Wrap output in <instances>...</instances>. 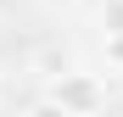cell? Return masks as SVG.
<instances>
[{"label": "cell", "instance_id": "obj_1", "mask_svg": "<svg viewBox=\"0 0 123 117\" xmlns=\"http://www.w3.org/2000/svg\"><path fill=\"white\" fill-rule=\"evenodd\" d=\"M45 106H56V111H101V106H106V84H101V72L62 67V72L50 78Z\"/></svg>", "mask_w": 123, "mask_h": 117}, {"label": "cell", "instance_id": "obj_2", "mask_svg": "<svg viewBox=\"0 0 123 117\" xmlns=\"http://www.w3.org/2000/svg\"><path fill=\"white\" fill-rule=\"evenodd\" d=\"M95 22H101V33H123V0H101Z\"/></svg>", "mask_w": 123, "mask_h": 117}, {"label": "cell", "instance_id": "obj_3", "mask_svg": "<svg viewBox=\"0 0 123 117\" xmlns=\"http://www.w3.org/2000/svg\"><path fill=\"white\" fill-rule=\"evenodd\" d=\"M101 45H106V67L123 72V33H101Z\"/></svg>", "mask_w": 123, "mask_h": 117}]
</instances>
